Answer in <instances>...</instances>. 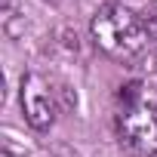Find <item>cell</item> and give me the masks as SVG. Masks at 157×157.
<instances>
[{
    "label": "cell",
    "instance_id": "7a4b0ae2",
    "mask_svg": "<svg viewBox=\"0 0 157 157\" xmlns=\"http://www.w3.org/2000/svg\"><path fill=\"white\" fill-rule=\"evenodd\" d=\"M120 111H117V136L120 145L136 157L157 154V111L145 102L142 83L120 86Z\"/></svg>",
    "mask_w": 157,
    "mask_h": 157
},
{
    "label": "cell",
    "instance_id": "277c9868",
    "mask_svg": "<svg viewBox=\"0 0 157 157\" xmlns=\"http://www.w3.org/2000/svg\"><path fill=\"white\" fill-rule=\"evenodd\" d=\"M142 25H145L148 40H154V43H157V0H151V3L142 10Z\"/></svg>",
    "mask_w": 157,
    "mask_h": 157
},
{
    "label": "cell",
    "instance_id": "3957f363",
    "mask_svg": "<svg viewBox=\"0 0 157 157\" xmlns=\"http://www.w3.org/2000/svg\"><path fill=\"white\" fill-rule=\"evenodd\" d=\"M22 111H25V120L34 129H49L52 120H56L52 90L40 74H25V80H22Z\"/></svg>",
    "mask_w": 157,
    "mask_h": 157
},
{
    "label": "cell",
    "instance_id": "5b68a950",
    "mask_svg": "<svg viewBox=\"0 0 157 157\" xmlns=\"http://www.w3.org/2000/svg\"><path fill=\"white\" fill-rule=\"evenodd\" d=\"M0 157H13V154H0Z\"/></svg>",
    "mask_w": 157,
    "mask_h": 157
},
{
    "label": "cell",
    "instance_id": "6da1fadb",
    "mask_svg": "<svg viewBox=\"0 0 157 157\" xmlns=\"http://www.w3.org/2000/svg\"><path fill=\"white\" fill-rule=\"evenodd\" d=\"M93 40L114 62H132L148 46L142 16H136L132 10H126L120 3H105L93 16Z\"/></svg>",
    "mask_w": 157,
    "mask_h": 157
}]
</instances>
